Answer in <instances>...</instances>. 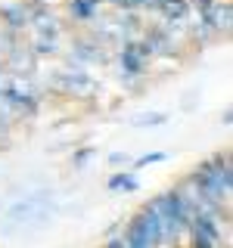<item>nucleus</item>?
I'll return each instance as SVG.
<instances>
[{
	"label": "nucleus",
	"instance_id": "f257e3e1",
	"mask_svg": "<svg viewBox=\"0 0 233 248\" xmlns=\"http://www.w3.org/2000/svg\"><path fill=\"white\" fill-rule=\"evenodd\" d=\"M25 0H0V10H16V6H22Z\"/></svg>",
	"mask_w": 233,
	"mask_h": 248
},
{
	"label": "nucleus",
	"instance_id": "f03ea898",
	"mask_svg": "<svg viewBox=\"0 0 233 248\" xmlns=\"http://www.w3.org/2000/svg\"><path fill=\"white\" fill-rule=\"evenodd\" d=\"M44 6H66V3H72V0H41Z\"/></svg>",
	"mask_w": 233,
	"mask_h": 248
}]
</instances>
